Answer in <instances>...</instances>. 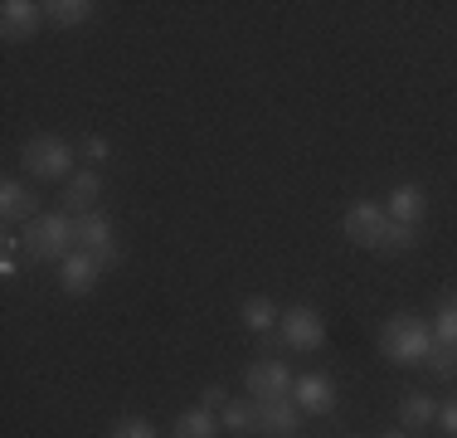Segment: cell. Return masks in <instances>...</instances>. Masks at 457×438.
<instances>
[{"label":"cell","instance_id":"2e32d148","mask_svg":"<svg viewBox=\"0 0 457 438\" xmlns=\"http://www.w3.org/2000/svg\"><path fill=\"white\" fill-rule=\"evenodd\" d=\"M438 419V400H433V394H404V404H399V424H404V429L413 434V429H423V424H433Z\"/></svg>","mask_w":457,"mask_h":438},{"label":"cell","instance_id":"83f0119b","mask_svg":"<svg viewBox=\"0 0 457 438\" xmlns=\"http://www.w3.org/2000/svg\"><path fill=\"white\" fill-rule=\"evenodd\" d=\"M345 438H361V434H345Z\"/></svg>","mask_w":457,"mask_h":438},{"label":"cell","instance_id":"7a4b0ae2","mask_svg":"<svg viewBox=\"0 0 457 438\" xmlns=\"http://www.w3.org/2000/svg\"><path fill=\"white\" fill-rule=\"evenodd\" d=\"M73 219L69 215H39L25 224V254L35 263H63L73 254Z\"/></svg>","mask_w":457,"mask_h":438},{"label":"cell","instance_id":"5bb4252c","mask_svg":"<svg viewBox=\"0 0 457 438\" xmlns=\"http://www.w3.org/2000/svg\"><path fill=\"white\" fill-rule=\"evenodd\" d=\"M423 205H428V195L419 185H395L385 200V215L399 219V224H423Z\"/></svg>","mask_w":457,"mask_h":438},{"label":"cell","instance_id":"e0dca14e","mask_svg":"<svg viewBox=\"0 0 457 438\" xmlns=\"http://www.w3.org/2000/svg\"><path fill=\"white\" fill-rule=\"evenodd\" d=\"M93 0H45V20L49 25H59V29H73V25H83V20L93 15Z\"/></svg>","mask_w":457,"mask_h":438},{"label":"cell","instance_id":"7402d4cb","mask_svg":"<svg viewBox=\"0 0 457 438\" xmlns=\"http://www.w3.org/2000/svg\"><path fill=\"white\" fill-rule=\"evenodd\" d=\"M423 366H428V375H438V380H457V346H433Z\"/></svg>","mask_w":457,"mask_h":438},{"label":"cell","instance_id":"ffe728a7","mask_svg":"<svg viewBox=\"0 0 457 438\" xmlns=\"http://www.w3.org/2000/svg\"><path fill=\"white\" fill-rule=\"evenodd\" d=\"M278 322H282V316H278V307L268 302V298H248V302H244V326H248L253 336L278 332Z\"/></svg>","mask_w":457,"mask_h":438},{"label":"cell","instance_id":"603a6c76","mask_svg":"<svg viewBox=\"0 0 457 438\" xmlns=\"http://www.w3.org/2000/svg\"><path fill=\"white\" fill-rule=\"evenodd\" d=\"M107 438H161V434L151 429L146 419H122V424H117V429L107 434Z\"/></svg>","mask_w":457,"mask_h":438},{"label":"cell","instance_id":"5b68a950","mask_svg":"<svg viewBox=\"0 0 457 438\" xmlns=\"http://www.w3.org/2000/svg\"><path fill=\"white\" fill-rule=\"evenodd\" d=\"M278 336H282V346H287V350H321L326 322H321L317 307H292V312H282Z\"/></svg>","mask_w":457,"mask_h":438},{"label":"cell","instance_id":"d4e9b609","mask_svg":"<svg viewBox=\"0 0 457 438\" xmlns=\"http://www.w3.org/2000/svg\"><path fill=\"white\" fill-rule=\"evenodd\" d=\"M438 424H443V434H448V438H457V400L438 404Z\"/></svg>","mask_w":457,"mask_h":438},{"label":"cell","instance_id":"30bf717a","mask_svg":"<svg viewBox=\"0 0 457 438\" xmlns=\"http://www.w3.org/2000/svg\"><path fill=\"white\" fill-rule=\"evenodd\" d=\"M302 429V409L287 400H258V434H273V438H292Z\"/></svg>","mask_w":457,"mask_h":438},{"label":"cell","instance_id":"d6986e66","mask_svg":"<svg viewBox=\"0 0 457 438\" xmlns=\"http://www.w3.org/2000/svg\"><path fill=\"white\" fill-rule=\"evenodd\" d=\"M433 346H457V292L438 302V312H433Z\"/></svg>","mask_w":457,"mask_h":438},{"label":"cell","instance_id":"3957f363","mask_svg":"<svg viewBox=\"0 0 457 438\" xmlns=\"http://www.w3.org/2000/svg\"><path fill=\"white\" fill-rule=\"evenodd\" d=\"M20 161H25V175H35V181H69L73 175V147L63 137H29Z\"/></svg>","mask_w":457,"mask_h":438},{"label":"cell","instance_id":"277c9868","mask_svg":"<svg viewBox=\"0 0 457 438\" xmlns=\"http://www.w3.org/2000/svg\"><path fill=\"white\" fill-rule=\"evenodd\" d=\"M73 244L83 248V254H93L97 258V268H117L122 263V248H117V239H112V219L107 215H73Z\"/></svg>","mask_w":457,"mask_h":438},{"label":"cell","instance_id":"cb8c5ba5","mask_svg":"<svg viewBox=\"0 0 457 438\" xmlns=\"http://www.w3.org/2000/svg\"><path fill=\"white\" fill-rule=\"evenodd\" d=\"M83 156H88V161H107V156H112V141H107V137H83Z\"/></svg>","mask_w":457,"mask_h":438},{"label":"cell","instance_id":"4316f807","mask_svg":"<svg viewBox=\"0 0 457 438\" xmlns=\"http://www.w3.org/2000/svg\"><path fill=\"white\" fill-rule=\"evenodd\" d=\"M385 438H413V434H409V429H399V434H385Z\"/></svg>","mask_w":457,"mask_h":438},{"label":"cell","instance_id":"6da1fadb","mask_svg":"<svg viewBox=\"0 0 457 438\" xmlns=\"http://www.w3.org/2000/svg\"><path fill=\"white\" fill-rule=\"evenodd\" d=\"M433 350V326L413 312H399L379 326V356L395 360V366H423Z\"/></svg>","mask_w":457,"mask_h":438},{"label":"cell","instance_id":"ac0fdd59","mask_svg":"<svg viewBox=\"0 0 457 438\" xmlns=\"http://www.w3.org/2000/svg\"><path fill=\"white\" fill-rule=\"evenodd\" d=\"M220 424L228 434H258V400H228L220 409Z\"/></svg>","mask_w":457,"mask_h":438},{"label":"cell","instance_id":"52a82bcc","mask_svg":"<svg viewBox=\"0 0 457 438\" xmlns=\"http://www.w3.org/2000/svg\"><path fill=\"white\" fill-rule=\"evenodd\" d=\"M385 224H389V215L379 210L375 200H355L351 210H345V219H341L345 239H351V244H361V248H379V239H385Z\"/></svg>","mask_w":457,"mask_h":438},{"label":"cell","instance_id":"9c48e42d","mask_svg":"<svg viewBox=\"0 0 457 438\" xmlns=\"http://www.w3.org/2000/svg\"><path fill=\"white\" fill-rule=\"evenodd\" d=\"M292 404L302 414H312V419H321V414L336 409V385L326 375H297L292 380Z\"/></svg>","mask_w":457,"mask_h":438},{"label":"cell","instance_id":"8992f818","mask_svg":"<svg viewBox=\"0 0 457 438\" xmlns=\"http://www.w3.org/2000/svg\"><path fill=\"white\" fill-rule=\"evenodd\" d=\"M292 370L282 366V360H273V356H258L253 366L244 370V385H248V400H287L292 394Z\"/></svg>","mask_w":457,"mask_h":438},{"label":"cell","instance_id":"9a60e30c","mask_svg":"<svg viewBox=\"0 0 457 438\" xmlns=\"http://www.w3.org/2000/svg\"><path fill=\"white\" fill-rule=\"evenodd\" d=\"M176 438H220V414L204 409V404L185 409L180 419H176Z\"/></svg>","mask_w":457,"mask_h":438},{"label":"cell","instance_id":"8fae6325","mask_svg":"<svg viewBox=\"0 0 457 438\" xmlns=\"http://www.w3.org/2000/svg\"><path fill=\"white\" fill-rule=\"evenodd\" d=\"M0 215H5V229L10 224H29V219H39V195L29 190L25 181L10 175V181L0 185Z\"/></svg>","mask_w":457,"mask_h":438},{"label":"cell","instance_id":"4fadbf2b","mask_svg":"<svg viewBox=\"0 0 457 438\" xmlns=\"http://www.w3.org/2000/svg\"><path fill=\"white\" fill-rule=\"evenodd\" d=\"M97 200H103V175L97 171H73L69 181H63V205H69L73 215H88Z\"/></svg>","mask_w":457,"mask_h":438},{"label":"cell","instance_id":"7c38bea8","mask_svg":"<svg viewBox=\"0 0 457 438\" xmlns=\"http://www.w3.org/2000/svg\"><path fill=\"white\" fill-rule=\"evenodd\" d=\"M97 258L93 254H83V248H73L69 258L59 263V282H63V292H69V298H88L93 292V282H97Z\"/></svg>","mask_w":457,"mask_h":438},{"label":"cell","instance_id":"484cf974","mask_svg":"<svg viewBox=\"0 0 457 438\" xmlns=\"http://www.w3.org/2000/svg\"><path fill=\"white\" fill-rule=\"evenodd\" d=\"M200 404H204V409H224V404H228V394H224L220 385H210V390L200 394Z\"/></svg>","mask_w":457,"mask_h":438},{"label":"cell","instance_id":"44dd1931","mask_svg":"<svg viewBox=\"0 0 457 438\" xmlns=\"http://www.w3.org/2000/svg\"><path fill=\"white\" fill-rule=\"evenodd\" d=\"M413 239H419V224H399V219H389L385 239H379V254H409Z\"/></svg>","mask_w":457,"mask_h":438},{"label":"cell","instance_id":"ba28073f","mask_svg":"<svg viewBox=\"0 0 457 438\" xmlns=\"http://www.w3.org/2000/svg\"><path fill=\"white\" fill-rule=\"evenodd\" d=\"M39 25H45V5H35V0H5L0 5V35L10 44L29 39Z\"/></svg>","mask_w":457,"mask_h":438}]
</instances>
